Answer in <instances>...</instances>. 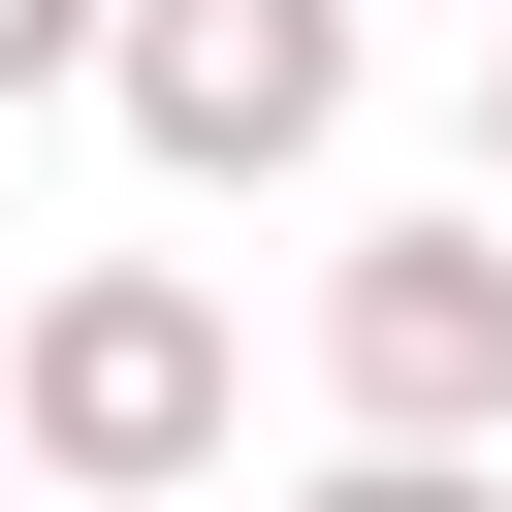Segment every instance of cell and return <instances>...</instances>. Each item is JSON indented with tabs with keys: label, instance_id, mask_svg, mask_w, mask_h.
I'll list each match as a JSON object with an SVG mask.
<instances>
[{
	"label": "cell",
	"instance_id": "8992f818",
	"mask_svg": "<svg viewBox=\"0 0 512 512\" xmlns=\"http://www.w3.org/2000/svg\"><path fill=\"white\" fill-rule=\"evenodd\" d=\"M480 224H512V0H480Z\"/></svg>",
	"mask_w": 512,
	"mask_h": 512
},
{
	"label": "cell",
	"instance_id": "5b68a950",
	"mask_svg": "<svg viewBox=\"0 0 512 512\" xmlns=\"http://www.w3.org/2000/svg\"><path fill=\"white\" fill-rule=\"evenodd\" d=\"M96 32H128V0H0V96H96Z\"/></svg>",
	"mask_w": 512,
	"mask_h": 512
},
{
	"label": "cell",
	"instance_id": "52a82bcc",
	"mask_svg": "<svg viewBox=\"0 0 512 512\" xmlns=\"http://www.w3.org/2000/svg\"><path fill=\"white\" fill-rule=\"evenodd\" d=\"M0 512H32V480H0Z\"/></svg>",
	"mask_w": 512,
	"mask_h": 512
},
{
	"label": "cell",
	"instance_id": "3957f363",
	"mask_svg": "<svg viewBox=\"0 0 512 512\" xmlns=\"http://www.w3.org/2000/svg\"><path fill=\"white\" fill-rule=\"evenodd\" d=\"M96 96H128V160L288 192V160L352 128V0H128V32H96Z\"/></svg>",
	"mask_w": 512,
	"mask_h": 512
},
{
	"label": "cell",
	"instance_id": "7a4b0ae2",
	"mask_svg": "<svg viewBox=\"0 0 512 512\" xmlns=\"http://www.w3.org/2000/svg\"><path fill=\"white\" fill-rule=\"evenodd\" d=\"M320 416L352 448H512V224H352L320 256Z\"/></svg>",
	"mask_w": 512,
	"mask_h": 512
},
{
	"label": "cell",
	"instance_id": "6da1fadb",
	"mask_svg": "<svg viewBox=\"0 0 512 512\" xmlns=\"http://www.w3.org/2000/svg\"><path fill=\"white\" fill-rule=\"evenodd\" d=\"M224 416H256V352H224L192 256H64V288L0 320V480H32V512H192Z\"/></svg>",
	"mask_w": 512,
	"mask_h": 512
},
{
	"label": "cell",
	"instance_id": "277c9868",
	"mask_svg": "<svg viewBox=\"0 0 512 512\" xmlns=\"http://www.w3.org/2000/svg\"><path fill=\"white\" fill-rule=\"evenodd\" d=\"M288 512H512V480H480V448H320Z\"/></svg>",
	"mask_w": 512,
	"mask_h": 512
}]
</instances>
